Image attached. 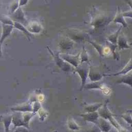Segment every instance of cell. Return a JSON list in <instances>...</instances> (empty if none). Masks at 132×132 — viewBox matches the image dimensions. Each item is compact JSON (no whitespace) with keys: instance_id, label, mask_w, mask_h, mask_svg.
I'll return each instance as SVG.
<instances>
[{"instance_id":"4dcf8cb0","label":"cell","mask_w":132,"mask_h":132,"mask_svg":"<svg viewBox=\"0 0 132 132\" xmlns=\"http://www.w3.org/2000/svg\"><path fill=\"white\" fill-rule=\"evenodd\" d=\"M0 22L3 24L11 25H13L14 23L13 21L12 20L10 16L4 14H0Z\"/></svg>"},{"instance_id":"f1b7e54d","label":"cell","mask_w":132,"mask_h":132,"mask_svg":"<svg viewBox=\"0 0 132 132\" xmlns=\"http://www.w3.org/2000/svg\"><path fill=\"white\" fill-rule=\"evenodd\" d=\"M80 64H82V63L84 62H87V63H89L90 62V59H89V56L88 54L87 51L84 47V46L82 47V51L81 53H80Z\"/></svg>"},{"instance_id":"44dd1931","label":"cell","mask_w":132,"mask_h":132,"mask_svg":"<svg viewBox=\"0 0 132 132\" xmlns=\"http://www.w3.org/2000/svg\"><path fill=\"white\" fill-rule=\"evenodd\" d=\"M113 21L115 23H120L124 27H126L128 26L127 23L126 22V21L124 19V16L123 15V13L120 11L119 7H118L117 11L113 20Z\"/></svg>"},{"instance_id":"d6986e66","label":"cell","mask_w":132,"mask_h":132,"mask_svg":"<svg viewBox=\"0 0 132 132\" xmlns=\"http://www.w3.org/2000/svg\"><path fill=\"white\" fill-rule=\"evenodd\" d=\"M26 28L31 34L39 33L42 29L41 25L37 22H32L29 23H28L26 25Z\"/></svg>"},{"instance_id":"ac0fdd59","label":"cell","mask_w":132,"mask_h":132,"mask_svg":"<svg viewBox=\"0 0 132 132\" xmlns=\"http://www.w3.org/2000/svg\"><path fill=\"white\" fill-rule=\"evenodd\" d=\"M117 45L119 50H122L130 48V46L128 44L126 38L123 34H122L118 36Z\"/></svg>"},{"instance_id":"5bb4252c","label":"cell","mask_w":132,"mask_h":132,"mask_svg":"<svg viewBox=\"0 0 132 132\" xmlns=\"http://www.w3.org/2000/svg\"><path fill=\"white\" fill-rule=\"evenodd\" d=\"M132 70V58H130L125 66L123 68L122 70L118 72H116L112 74H103V76H116L120 75H125L128 73L129 72Z\"/></svg>"},{"instance_id":"5b68a950","label":"cell","mask_w":132,"mask_h":132,"mask_svg":"<svg viewBox=\"0 0 132 132\" xmlns=\"http://www.w3.org/2000/svg\"><path fill=\"white\" fill-rule=\"evenodd\" d=\"M89 69L90 67L89 66V63L87 62H86V63H82L77 67L74 68V72L77 73L81 79V86L80 88V91L83 89L84 86L86 84Z\"/></svg>"},{"instance_id":"ba28073f","label":"cell","mask_w":132,"mask_h":132,"mask_svg":"<svg viewBox=\"0 0 132 132\" xmlns=\"http://www.w3.org/2000/svg\"><path fill=\"white\" fill-rule=\"evenodd\" d=\"M13 22L20 23L24 25H27L28 22L25 18V14L22 9V7H19L13 13L10 15Z\"/></svg>"},{"instance_id":"d6a6232c","label":"cell","mask_w":132,"mask_h":132,"mask_svg":"<svg viewBox=\"0 0 132 132\" xmlns=\"http://www.w3.org/2000/svg\"><path fill=\"white\" fill-rule=\"evenodd\" d=\"M38 114L40 117L41 120H42V121H43L44 120V119L46 118V116L48 114V113L46 112V111L44 110V109L42 108V107L38 110Z\"/></svg>"},{"instance_id":"30bf717a","label":"cell","mask_w":132,"mask_h":132,"mask_svg":"<svg viewBox=\"0 0 132 132\" xmlns=\"http://www.w3.org/2000/svg\"><path fill=\"white\" fill-rule=\"evenodd\" d=\"M96 125L99 127L102 132H109L112 128V124L110 122L102 117H99Z\"/></svg>"},{"instance_id":"e575fe53","label":"cell","mask_w":132,"mask_h":132,"mask_svg":"<svg viewBox=\"0 0 132 132\" xmlns=\"http://www.w3.org/2000/svg\"><path fill=\"white\" fill-rule=\"evenodd\" d=\"M124 17H128L132 18V11H125L122 13Z\"/></svg>"},{"instance_id":"74e56055","label":"cell","mask_w":132,"mask_h":132,"mask_svg":"<svg viewBox=\"0 0 132 132\" xmlns=\"http://www.w3.org/2000/svg\"><path fill=\"white\" fill-rule=\"evenodd\" d=\"M2 44L0 43V58L2 56Z\"/></svg>"},{"instance_id":"f546056e","label":"cell","mask_w":132,"mask_h":132,"mask_svg":"<svg viewBox=\"0 0 132 132\" xmlns=\"http://www.w3.org/2000/svg\"><path fill=\"white\" fill-rule=\"evenodd\" d=\"M107 45L109 47L111 52L112 53L113 56V58L116 60H119V55H118V54H117L116 52V48L117 47V45L112 44L108 41H107Z\"/></svg>"},{"instance_id":"d4e9b609","label":"cell","mask_w":132,"mask_h":132,"mask_svg":"<svg viewBox=\"0 0 132 132\" xmlns=\"http://www.w3.org/2000/svg\"><path fill=\"white\" fill-rule=\"evenodd\" d=\"M131 109L127 110L126 112L122 113L121 115L122 118L128 123L131 127H132V116H131Z\"/></svg>"},{"instance_id":"ab89813d","label":"cell","mask_w":132,"mask_h":132,"mask_svg":"<svg viewBox=\"0 0 132 132\" xmlns=\"http://www.w3.org/2000/svg\"><path fill=\"white\" fill-rule=\"evenodd\" d=\"M8 132H14V131H12V130H10V131H9Z\"/></svg>"},{"instance_id":"4316f807","label":"cell","mask_w":132,"mask_h":132,"mask_svg":"<svg viewBox=\"0 0 132 132\" xmlns=\"http://www.w3.org/2000/svg\"><path fill=\"white\" fill-rule=\"evenodd\" d=\"M122 28V26L120 27V28L114 33L111 34L109 36L107 37V41L110 42V43L114 44H117V40L118 38L119 35V33L121 31V29Z\"/></svg>"},{"instance_id":"7a4b0ae2","label":"cell","mask_w":132,"mask_h":132,"mask_svg":"<svg viewBox=\"0 0 132 132\" xmlns=\"http://www.w3.org/2000/svg\"><path fill=\"white\" fill-rule=\"evenodd\" d=\"M91 13V20L89 24L91 26H93L94 29L98 28L104 27L109 22L107 17L105 14L101 12L98 9L93 7L90 11Z\"/></svg>"},{"instance_id":"4fadbf2b","label":"cell","mask_w":132,"mask_h":132,"mask_svg":"<svg viewBox=\"0 0 132 132\" xmlns=\"http://www.w3.org/2000/svg\"><path fill=\"white\" fill-rule=\"evenodd\" d=\"M13 25L3 24H2V34L0 38V43L3 44L4 41L6 38H7L11 33L12 32L13 29Z\"/></svg>"},{"instance_id":"e0dca14e","label":"cell","mask_w":132,"mask_h":132,"mask_svg":"<svg viewBox=\"0 0 132 132\" xmlns=\"http://www.w3.org/2000/svg\"><path fill=\"white\" fill-rule=\"evenodd\" d=\"M12 115L5 114L0 116V121L3 123L5 128V132L10 131V126L12 123Z\"/></svg>"},{"instance_id":"484cf974","label":"cell","mask_w":132,"mask_h":132,"mask_svg":"<svg viewBox=\"0 0 132 132\" xmlns=\"http://www.w3.org/2000/svg\"><path fill=\"white\" fill-rule=\"evenodd\" d=\"M35 114L33 112H25L22 113L23 120L26 128H29V122Z\"/></svg>"},{"instance_id":"1f68e13d","label":"cell","mask_w":132,"mask_h":132,"mask_svg":"<svg viewBox=\"0 0 132 132\" xmlns=\"http://www.w3.org/2000/svg\"><path fill=\"white\" fill-rule=\"evenodd\" d=\"M19 7V0H15L10 5V7H9V12L10 14L13 13Z\"/></svg>"},{"instance_id":"836d02e7","label":"cell","mask_w":132,"mask_h":132,"mask_svg":"<svg viewBox=\"0 0 132 132\" xmlns=\"http://www.w3.org/2000/svg\"><path fill=\"white\" fill-rule=\"evenodd\" d=\"M81 132H102L99 127L95 124L94 126L90 127L86 129L85 130H82Z\"/></svg>"},{"instance_id":"2e32d148","label":"cell","mask_w":132,"mask_h":132,"mask_svg":"<svg viewBox=\"0 0 132 132\" xmlns=\"http://www.w3.org/2000/svg\"><path fill=\"white\" fill-rule=\"evenodd\" d=\"M74 43V41H73L68 37H67L59 42V48L62 51H67L71 49L73 47Z\"/></svg>"},{"instance_id":"7c38bea8","label":"cell","mask_w":132,"mask_h":132,"mask_svg":"<svg viewBox=\"0 0 132 132\" xmlns=\"http://www.w3.org/2000/svg\"><path fill=\"white\" fill-rule=\"evenodd\" d=\"M11 110L14 111H19L21 112H32V105L31 102H27L22 103L11 108Z\"/></svg>"},{"instance_id":"d590c367","label":"cell","mask_w":132,"mask_h":132,"mask_svg":"<svg viewBox=\"0 0 132 132\" xmlns=\"http://www.w3.org/2000/svg\"><path fill=\"white\" fill-rule=\"evenodd\" d=\"M28 0H19V6L20 7H22L23 6H24L27 4L28 3Z\"/></svg>"},{"instance_id":"277c9868","label":"cell","mask_w":132,"mask_h":132,"mask_svg":"<svg viewBox=\"0 0 132 132\" xmlns=\"http://www.w3.org/2000/svg\"><path fill=\"white\" fill-rule=\"evenodd\" d=\"M46 47L51 55L53 57L56 65L61 70L66 72H74V68L60 57L59 52H54L49 48L48 46H47Z\"/></svg>"},{"instance_id":"83f0119b","label":"cell","mask_w":132,"mask_h":132,"mask_svg":"<svg viewBox=\"0 0 132 132\" xmlns=\"http://www.w3.org/2000/svg\"><path fill=\"white\" fill-rule=\"evenodd\" d=\"M88 42H89L94 47V48L97 51L101 57L104 56V47L102 45L94 41H92L90 40H89Z\"/></svg>"},{"instance_id":"7402d4cb","label":"cell","mask_w":132,"mask_h":132,"mask_svg":"<svg viewBox=\"0 0 132 132\" xmlns=\"http://www.w3.org/2000/svg\"><path fill=\"white\" fill-rule=\"evenodd\" d=\"M116 83L124 84L130 86L132 88V73H127L118 79Z\"/></svg>"},{"instance_id":"cb8c5ba5","label":"cell","mask_w":132,"mask_h":132,"mask_svg":"<svg viewBox=\"0 0 132 132\" xmlns=\"http://www.w3.org/2000/svg\"><path fill=\"white\" fill-rule=\"evenodd\" d=\"M103 103H98L91 104H85L84 106V110L86 112H92L97 111L98 109L103 105Z\"/></svg>"},{"instance_id":"8d00e7d4","label":"cell","mask_w":132,"mask_h":132,"mask_svg":"<svg viewBox=\"0 0 132 132\" xmlns=\"http://www.w3.org/2000/svg\"><path fill=\"white\" fill-rule=\"evenodd\" d=\"M125 1L127 2V3L128 4V5L130 7V8L132 9V1L131 0H125Z\"/></svg>"},{"instance_id":"3957f363","label":"cell","mask_w":132,"mask_h":132,"mask_svg":"<svg viewBox=\"0 0 132 132\" xmlns=\"http://www.w3.org/2000/svg\"><path fill=\"white\" fill-rule=\"evenodd\" d=\"M65 32L67 37L74 42L80 43L89 40V34L85 31L75 28H67L65 29Z\"/></svg>"},{"instance_id":"52a82bcc","label":"cell","mask_w":132,"mask_h":132,"mask_svg":"<svg viewBox=\"0 0 132 132\" xmlns=\"http://www.w3.org/2000/svg\"><path fill=\"white\" fill-rule=\"evenodd\" d=\"M59 55L61 58L72 65L74 68L77 67L80 64V60L79 57L80 53H79L76 55H72L64 53L59 54Z\"/></svg>"},{"instance_id":"9c48e42d","label":"cell","mask_w":132,"mask_h":132,"mask_svg":"<svg viewBox=\"0 0 132 132\" xmlns=\"http://www.w3.org/2000/svg\"><path fill=\"white\" fill-rule=\"evenodd\" d=\"M78 116L82 117L85 121L91 122L95 125H96L98 119L100 117L97 111L92 112H86L84 113L78 114Z\"/></svg>"},{"instance_id":"ffe728a7","label":"cell","mask_w":132,"mask_h":132,"mask_svg":"<svg viewBox=\"0 0 132 132\" xmlns=\"http://www.w3.org/2000/svg\"><path fill=\"white\" fill-rule=\"evenodd\" d=\"M13 26L14 27L16 28L18 30L22 32L25 35V36L29 40H30V38L32 36V34L29 31V30L27 29V28L25 26H24L23 24L20 23H19L17 22H14Z\"/></svg>"},{"instance_id":"6da1fadb","label":"cell","mask_w":132,"mask_h":132,"mask_svg":"<svg viewBox=\"0 0 132 132\" xmlns=\"http://www.w3.org/2000/svg\"><path fill=\"white\" fill-rule=\"evenodd\" d=\"M109 100H106L105 101L103 105L98 109L97 112L100 117L108 120L112 125L118 130V132H128L127 129L122 127L116 120L114 116H116V115L114 114L109 109L107 106Z\"/></svg>"},{"instance_id":"8fae6325","label":"cell","mask_w":132,"mask_h":132,"mask_svg":"<svg viewBox=\"0 0 132 132\" xmlns=\"http://www.w3.org/2000/svg\"><path fill=\"white\" fill-rule=\"evenodd\" d=\"M103 77V74H102L97 68H95L92 66L90 67L88 78H89L91 81H100L102 79Z\"/></svg>"},{"instance_id":"603a6c76","label":"cell","mask_w":132,"mask_h":132,"mask_svg":"<svg viewBox=\"0 0 132 132\" xmlns=\"http://www.w3.org/2000/svg\"><path fill=\"white\" fill-rule=\"evenodd\" d=\"M67 125L68 128L73 131H79L81 129L82 127L77 124L73 117L69 116L67 121Z\"/></svg>"},{"instance_id":"f35d334b","label":"cell","mask_w":132,"mask_h":132,"mask_svg":"<svg viewBox=\"0 0 132 132\" xmlns=\"http://www.w3.org/2000/svg\"><path fill=\"white\" fill-rule=\"evenodd\" d=\"M53 132H57V130H54V131H53Z\"/></svg>"},{"instance_id":"8992f818","label":"cell","mask_w":132,"mask_h":132,"mask_svg":"<svg viewBox=\"0 0 132 132\" xmlns=\"http://www.w3.org/2000/svg\"><path fill=\"white\" fill-rule=\"evenodd\" d=\"M83 89L85 90L99 89L102 90L106 94H108L110 93L109 88L107 87L105 84H104L102 81H100V80L91 81V82L86 84Z\"/></svg>"},{"instance_id":"9a60e30c","label":"cell","mask_w":132,"mask_h":132,"mask_svg":"<svg viewBox=\"0 0 132 132\" xmlns=\"http://www.w3.org/2000/svg\"><path fill=\"white\" fill-rule=\"evenodd\" d=\"M12 123L13 124L14 128L20 126H23L26 128L23 120L22 113L21 112L15 111L14 114L12 115Z\"/></svg>"}]
</instances>
